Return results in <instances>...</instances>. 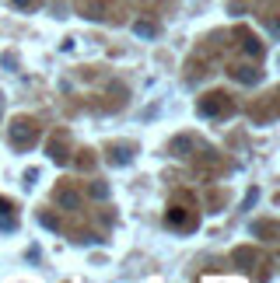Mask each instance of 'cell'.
I'll return each instance as SVG.
<instances>
[{"mask_svg":"<svg viewBox=\"0 0 280 283\" xmlns=\"http://www.w3.org/2000/svg\"><path fill=\"white\" fill-rule=\"evenodd\" d=\"M137 35H154V25H137Z\"/></svg>","mask_w":280,"mask_h":283,"instance_id":"6da1fadb","label":"cell"}]
</instances>
